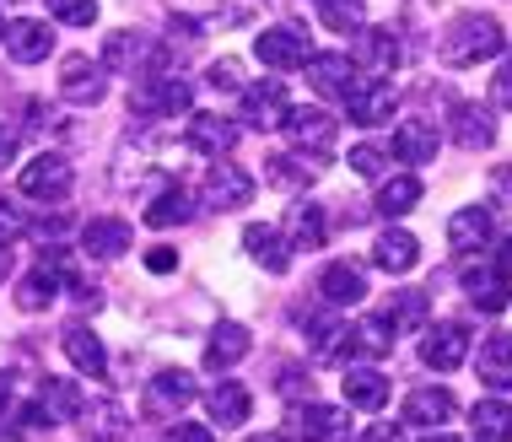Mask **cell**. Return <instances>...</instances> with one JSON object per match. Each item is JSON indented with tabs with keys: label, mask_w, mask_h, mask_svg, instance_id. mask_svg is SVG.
I'll return each instance as SVG.
<instances>
[{
	"label": "cell",
	"mask_w": 512,
	"mask_h": 442,
	"mask_svg": "<svg viewBox=\"0 0 512 442\" xmlns=\"http://www.w3.org/2000/svg\"><path fill=\"white\" fill-rule=\"evenodd\" d=\"M496 54H502V22L486 17V11H464V17L442 33V60H448L453 71H469V65L496 60Z\"/></svg>",
	"instance_id": "cell-1"
},
{
	"label": "cell",
	"mask_w": 512,
	"mask_h": 442,
	"mask_svg": "<svg viewBox=\"0 0 512 442\" xmlns=\"http://www.w3.org/2000/svg\"><path fill=\"white\" fill-rule=\"evenodd\" d=\"M340 103H345V114H351V124H362V130H378V124L394 119L399 92H394L389 76H356L351 92H345Z\"/></svg>",
	"instance_id": "cell-2"
},
{
	"label": "cell",
	"mask_w": 512,
	"mask_h": 442,
	"mask_svg": "<svg viewBox=\"0 0 512 442\" xmlns=\"http://www.w3.org/2000/svg\"><path fill=\"white\" fill-rule=\"evenodd\" d=\"M459 286H464L469 308H480V313H502V308H512V275H507V265H496V259L459 265Z\"/></svg>",
	"instance_id": "cell-3"
},
{
	"label": "cell",
	"mask_w": 512,
	"mask_h": 442,
	"mask_svg": "<svg viewBox=\"0 0 512 442\" xmlns=\"http://www.w3.org/2000/svg\"><path fill=\"white\" fill-rule=\"evenodd\" d=\"M22 195L27 200H44V205H60V200H71V189H76V173H71V162L60 157V151H44V157H33L22 168Z\"/></svg>",
	"instance_id": "cell-4"
},
{
	"label": "cell",
	"mask_w": 512,
	"mask_h": 442,
	"mask_svg": "<svg viewBox=\"0 0 512 442\" xmlns=\"http://www.w3.org/2000/svg\"><path fill=\"white\" fill-rule=\"evenodd\" d=\"M65 275H71V265H65V254L60 248H44L38 254V265L17 281V308L27 313H44L54 297H60V286H65Z\"/></svg>",
	"instance_id": "cell-5"
},
{
	"label": "cell",
	"mask_w": 512,
	"mask_h": 442,
	"mask_svg": "<svg viewBox=\"0 0 512 442\" xmlns=\"http://www.w3.org/2000/svg\"><path fill=\"white\" fill-rule=\"evenodd\" d=\"M81 399H87V394H81L71 378H44V383H38V394H33V410H27L22 432H38V426H60V421H76Z\"/></svg>",
	"instance_id": "cell-6"
},
{
	"label": "cell",
	"mask_w": 512,
	"mask_h": 442,
	"mask_svg": "<svg viewBox=\"0 0 512 442\" xmlns=\"http://www.w3.org/2000/svg\"><path fill=\"white\" fill-rule=\"evenodd\" d=\"M195 92L184 76H141L130 92V114H189Z\"/></svg>",
	"instance_id": "cell-7"
},
{
	"label": "cell",
	"mask_w": 512,
	"mask_h": 442,
	"mask_svg": "<svg viewBox=\"0 0 512 442\" xmlns=\"http://www.w3.org/2000/svg\"><path fill=\"white\" fill-rule=\"evenodd\" d=\"M254 54H259V65H270V71H302V65L313 60V38L302 33V27H265L259 33V44H254Z\"/></svg>",
	"instance_id": "cell-8"
},
{
	"label": "cell",
	"mask_w": 512,
	"mask_h": 442,
	"mask_svg": "<svg viewBox=\"0 0 512 442\" xmlns=\"http://www.w3.org/2000/svg\"><path fill=\"white\" fill-rule=\"evenodd\" d=\"M399 60H405V49H399L394 27H356L351 65L362 76H389V71H399Z\"/></svg>",
	"instance_id": "cell-9"
},
{
	"label": "cell",
	"mask_w": 512,
	"mask_h": 442,
	"mask_svg": "<svg viewBox=\"0 0 512 442\" xmlns=\"http://www.w3.org/2000/svg\"><path fill=\"white\" fill-rule=\"evenodd\" d=\"M281 130L292 135V146L297 151H313L318 162L329 157V151H335V114H329V108H286V119H281Z\"/></svg>",
	"instance_id": "cell-10"
},
{
	"label": "cell",
	"mask_w": 512,
	"mask_h": 442,
	"mask_svg": "<svg viewBox=\"0 0 512 442\" xmlns=\"http://www.w3.org/2000/svg\"><path fill=\"white\" fill-rule=\"evenodd\" d=\"M254 189L259 184L238 168V162H216L200 184V200H205V211H243V205L254 200Z\"/></svg>",
	"instance_id": "cell-11"
},
{
	"label": "cell",
	"mask_w": 512,
	"mask_h": 442,
	"mask_svg": "<svg viewBox=\"0 0 512 442\" xmlns=\"http://www.w3.org/2000/svg\"><path fill=\"white\" fill-rule=\"evenodd\" d=\"M281 119H286V87L281 81H243L238 124H248V130H275Z\"/></svg>",
	"instance_id": "cell-12"
},
{
	"label": "cell",
	"mask_w": 512,
	"mask_h": 442,
	"mask_svg": "<svg viewBox=\"0 0 512 442\" xmlns=\"http://www.w3.org/2000/svg\"><path fill=\"white\" fill-rule=\"evenodd\" d=\"M135 248V227L119 216H98L81 227V254L92 259V265H114V259H124Z\"/></svg>",
	"instance_id": "cell-13"
},
{
	"label": "cell",
	"mask_w": 512,
	"mask_h": 442,
	"mask_svg": "<svg viewBox=\"0 0 512 442\" xmlns=\"http://www.w3.org/2000/svg\"><path fill=\"white\" fill-rule=\"evenodd\" d=\"M469 329L464 324H426V335H421V362L432 367V372H459L469 362Z\"/></svg>",
	"instance_id": "cell-14"
},
{
	"label": "cell",
	"mask_w": 512,
	"mask_h": 442,
	"mask_svg": "<svg viewBox=\"0 0 512 442\" xmlns=\"http://www.w3.org/2000/svg\"><path fill=\"white\" fill-rule=\"evenodd\" d=\"M195 399H200L195 372L168 367V372H157V378H151V389H146V410H151V416H178V410H189Z\"/></svg>",
	"instance_id": "cell-15"
},
{
	"label": "cell",
	"mask_w": 512,
	"mask_h": 442,
	"mask_svg": "<svg viewBox=\"0 0 512 442\" xmlns=\"http://www.w3.org/2000/svg\"><path fill=\"white\" fill-rule=\"evenodd\" d=\"M0 44H6V54L17 65H44L54 49V27L49 22H33V17H22V22H6V33H0Z\"/></svg>",
	"instance_id": "cell-16"
},
{
	"label": "cell",
	"mask_w": 512,
	"mask_h": 442,
	"mask_svg": "<svg viewBox=\"0 0 512 442\" xmlns=\"http://www.w3.org/2000/svg\"><path fill=\"white\" fill-rule=\"evenodd\" d=\"M60 92H65V103H76V108H98L103 92H108V71L92 65L87 54H71V60L60 65Z\"/></svg>",
	"instance_id": "cell-17"
},
{
	"label": "cell",
	"mask_w": 512,
	"mask_h": 442,
	"mask_svg": "<svg viewBox=\"0 0 512 442\" xmlns=\"http://www.w3.org/2000/svg\"><path fill=\"white\" fill-rule=\"evenodd\" d=\"M318 297H324L329 308H356V302H367V265H356V259L324 265V275H318Z\"/></svg>",
	"instance_id": "cell-18"
},
{
	"label": "cell",
	"mask_w": 512,
	"mask_h": 442,
	"mask_svg": "<svg viewBox=\"0 0 512 442\" xmlns=\"http://www.w3.org/2000/svg\"><path fill=\"white\" fill-rule=\"evenodd\" d=\"M453 416H459V399H453L448 389H432V383H421V389L405 394V426H426V432H442Z\"/></svg>",
	"instance_id": "cell-19"
},
{
	"label": "cell",
	"mask_w": 512,
	"mask_h": 442,
	"mask_svg": "<svg viewBox=\"0 0 512 442\" xmlns=\"http://www.w3.org/2000/svg\"><path fill=\"white\" fill-rule=\"evenodd\" d=\"M254 351V335H248V324H238V319H221L216 329H211V340H205V372H232L243 362V356Z\"/></svg>",
	"instance_id": "cell-20"
},
{
	"label": "cell",
	"mask_w": 512,
	"mask_h": 442,
	"mask_svg": "<svg viewBox=\"0 0 512 442\" xmlns=\"http://www.w3.org/2000/svg\"><path fill=\"white\" fill-rule=\"evenodd\" d=\"M448 135L464 151H486V146H496V114L480 103H453L448 108Z\"/></svg>",
	"instance_id": "cell-21"
},
{
	"label": "cell",
	"mask_w": 512,
	"mask_h": 442,
	"mask_svg": "<svg viewBox=\"0 0 512 442\" xmlns=\"http://www.w3.org/2000/svg\"><path fill=\"white\" fill-rule=\"evenodd\" d=\"M491 238H496L491 205H464V211H453V221H448V248L453 254H480Z\"/></svg>",
	"instance_id": "cell-22"
},
{
	"label": "cell",
	"mask_w": 512,
	"mask_h": 442,
	"mask_svg": "<svg viewBox=\"0 0 512 442\" xmlns=\"http://www.w3.org/2000/svg\"><path fill=\"white\" fill-rule=\"evenodd\" d=\"M302 71H308V81H313V92H324V98H345V92H351V81L362 76L351 65V54H340V49H318L308 65H302Z\"/></svg>",
	"instance_id": "cell-23"
},
{
	"label": "cell",
	"mask_w": 512,
	"mask_h": 442,
	"mask_svg": "<svg viewBox=\"0 0 512 442\" xmlns=\"http://www.w3.org/2000/svg\"><path fill=\"white\" fill-rule=\"evenodd\" d=\"M189 146L200 151V157H227L232 146H238V119H227V114H189Z\"/></svg>",
	"instance_id": "cell-24"
},
{
	"label": "cell",
	"mask_w": 512,
	"mask_h": 442,
	"mask_svg": "<svg viewBox=\"0 0 512 442\" xmlns=\"http://www.w3.org/2000/svg\"><path fill=\"white\" fill-rule=\"evenodd\" d=\"M243 248H248V254H254L270 275H286V270H292V254H297V248L286 243V232L270 227V221H254V227L243 232Z\"/></svg>",
	"instance_id": "cell-25"
},
{
	"label": "cell",
	"mask_w": 512,
	"mask_h": 442,
	"mask_svg": "<svg viewBox=\"0 0 512 442\" xmlns=\"http://www.w3.org/2000/svg\"><path fill=\"white\" fill-rule=\"evenodd\" d=\"M394 351V329L383 324V313H367V319L345 324V356H362V362H383Z\"/></svg>",
	"instance_id": "cell-26"
},
{
	"label": "cell",
	"mask_w": 512,
	"mask_h": 442,
	"mask_svg": "<svg viewBox=\"0 0 512 442\" xmlns=\"http://www.w3.org/2000/svg\"><path fill=\"white\" fill-rule=\"evenodd\" d=\"M76 421H81V432H87L92 442H119L124 432H130V421H124V410H119L108 394H92V399H81Z\"/></svg>",
	"instance_id": "cell-27"
},
{
	"label": "cell",
	"mask_w": 512,
	"mask_h": 442,
	"mask_svg": "<svg viewBox=\"0 0 512 442\" xmlns=\"http://www.w3.org/2000/svg\"><path fill=\"white\" fill-rule=\"evenodd\" d=\"M151 60V44L135 27H119V33L103 38V71H124V76H141Z\"/></svg>",
	"instance_id": "cell-28"
},
{
	"label": "cell",
	"mask_w": 512,
	"mask_h": 442,
	"mask_svg": "<svg viewBox=\"0 0 512 442\" xmlns=\"http://www.w3.org/2000/svg\"><path fill=\"white\" fill-rule=\"evenodd\" d=\"M286 243L292 248H324L329 243V211L324 205H313V200H297L292 211H286Z\"/></svg>",
	"instance_id": "cell-29"
},
{
	"label": "cell",
	"mask_w": 512,
	"mask_h": 442,
	"mask_svg": "<svg viewBox=\"0 0 512 442\" xmlns=\"http://www.w3.org/2000/svg\"><path fill=\"white\" fill-rule=\"evenodd\" d=\"M415 259H421V243H415L405 227H383L378 238H372V265L378 270L405 275V270H415Z\"/></svg>",
	"instance_id": "cell-30"
},
{
	"label": "cell",
	"mask_w": 512,
	"mask_h": 442,
	"mask_svg": "<svg viewBox=\"0 0 512 442\" xmlns=\"http://www.w3.org/2000/svg\"><path fill=\"white\" fill-rule=\"evenodd\" d=\"M475 372H480V383H486V389H496V394L512 389V335H507V329H496V335L480 345Z\"/></svg>",
	"instance_id": "cell-31"
},
{
	"label": "cell",
	"mask_w": 512,
	"mask_h": 442,
	"mask_svg": "<svg viewBox=\"0 0 512 442\" xmlns=\"http://www.w3.org/2000/svg\"><path fill=\"white\" fill-rule=\"evenodd\" d=\"M302 442H351V410L345 405H308L302 410Z\"/></svg>",
	"instance_id": "cell-32"
},
{
	"label": "cell",
	"mask_w": 512,
	"mask_h": 442,
	"mask_svg": "<svg viewBox=\"0 0 512 442\" xmlns=\"http://www.w3.org/2000/svg\"><path fill=\"white\" fill-rule=\"evenodd\" d=\"M389 378H383V372L378 367H351V372H345V410H367V416H372V410H383V405H389Z\"/></svg>",
	"instance_id": "cell-33"
},
{
	"label": "cell",
	"mask_w": 512,
	"mask_h": 442,
	"mask_svg": "<svg viewBox=\"0 0 512 442\" xmlns=\"http://www.w3.org/2000/svg\"><path fill=\"white\" fill-rule=\"evenodd\" d=\"M383 324H389L394 335H405V329H426V324H432V297L415 292V286L394 292L389 302H383Z\"/></svg>",
	"instance_id": "cell-34"
},
{
	"label": "cell",
	"mask_w": 512,
	"mask_h": 442,
	"mask_svg": "<svg viewBox=\"0 0 512 442\" xmlns=\"http://www.w3.org/2000/svg\"><path fill=\"white\" fill-rule=\"evenodd\" d=\"M389 157H399L405 168H421V162H432V157H437V130H432V124H421V119L399 124L394 141H389Z\"/></svg>",
	"instance_id": "cell-35"
},
{
	"label": "cell",
	"mask_w": 512,
	"mask_h": 442,
	"mask_svg": "<svg viewBox=\"0 0 512 442\" xmlns=\"http://www.w3.org/2000/svg\"><path fill=\"white\" fill-rule=\"evenodd\" d=\"M60 345H65V356H71L76 372H87V378H103V372H108V351H103V340L92 335L87 324H71L60 335Z\"/></svg>",
	"instance_id": "cell-36"
},
{
	"label": "cell",
	"mask_w": 512,
	"mask_h": 442,
	"mask_svg": "<svg viewBox=\"0 0 512 442\" xmlns=\"http://www.w3.org/2000/svg\"><path fill=\"white\" fill-rule=\"evenodd\" d=\"M205 410H211V421H216V426H243V421H248V410H254V394H248L243 383L221 378L216 389L205 394Z\"/></svg>",
	"instance_id": "cell-37"
},
{
	"label": "cell",
	"mask_w": 512,
	"mask_h": 442,
	"mask_svg": "<svg viewBox=\"0 0 512 442\" xmlns=\"http://www.w3.org/2000/svg\"><path fill=\"white\" fill-rule=\"evenodd\" d=\"M415 205H421V178H410V173H399V178H383L378 184V216H410Z\"/></svg>",
	"instance_id": "cell-38"
},
{
	"label": "cell",
	"mask_w": 512,
	"mask_h": 442,
	"mask_svg": "<svg viewBox=\"0 0 512 442\" xmlns=\"http://www.w3.org/2000/svg\"><path fill=\"white\" fill-rule=\"evenodd\" d=\"M189 216H195V195L178 189V184H168L157 200L146 205V227H184Z\"/></svg>",
	"instance_id": "cell-39"
},
{
	"label": "cell",
	"mask_w": 512,
	"mask_h": 442,
	"mask_svg": "<svg viewBox=\"0 0 512 442\" xmlns=\"http://www.w3.org/2000/svg\"><path fill=\"white\" fill-rule=\"evenodd\" d=\"M469 426H475L480 442H512V405L507 399H480L469 410Z\"/></svg>",
	"instance_id": "cell-40"
},
{
	"label": "cell",
	"mask_w": 512,
	"mask_h": 442,
	"mask_svg": "<svg viewBox=\"0 0 512 442\" xmlns=\"http://www.w3.org/2000/svg\"><path fill=\"white\" fill-rule=\"evenodd\" d=\"M318 173V157H308V151H297V157H270L265 162V184L275 189H308Z\"/></svg>",
	"instance_id": "cell-41"
},
{
	"label": "cell",
	"mask_w": 512,
	"mask_h": 442,
	"mask_svg": "<svg viewBox=\"0 0 512 442\" xmlns=\"http://www.w3.org/2000/svg\"><path fill=\"white\" fill-rule=\"evenodd\" d=\"M362 17H367V0H318V22L329 33H356Z\"/></svg>",
	"instance_id": "cell-42"
},
{
	"label": "cell",
	"mask_w": 512,
	"mask_h": 442,
	"mask_svg": "<svg viewBox=\"0 0 512 442\" xmlns=\"http://www.w3.org/2000/svg\"><path fill=\"white\" fill-rule=\"evenodd\" d=\"M98 0H49V17L65 22V27H92L98 22Z\"/></svg>",
	"instance_id": "cell-43"
},
{
	"label": "cell",
	"mask_w": 512,
	"mask_h": 442,
	"mask_svg": "<svg viewBox=\"0 0 512 442\" xmlns=\"http://www.w3.org/2000/svg\"><path fill=\"white\" fill-rule=\"evenodd\" d=\"M351 168L362 178H383V168H389V151L383 146H351Z\"/></svg>",
	"instance_id": "cell-44"
},
{
	"label": "cell",
	"mask_w": 512,
	"mask_h": 442,
	"mask_svg": "<svg viewBox=\"0 0 512 442\" xmlns=\"http://www.w3.org/2000/svg\"><path fill=\"white\" fill-rule=\"evenodd\" d=\"M491 103H496V108H507V114H512V60H502V65H496V76H491Z\"/></svg>",
	"instance_id": "cell-45"
},
{
	"label": "cell",
	"mask_w": 512,
	"mask_h": 442,
	"mask_svg": "<svg viewBox=\"0 0 512 442\" xmlns=\"http://www.w3.org/2000/svg\"><path fill=\"white\" fill-rule=\"evenodd\" d=\"M205 81H211V87H232V92H243V71H238V60H216L211 71H205Z\"/></svg>",
	"instance_id": "cell-46"
},
{
	"label": "cell",
	"mask_w": 512,
	"mask_h": 442,
	"mask_svg": "<svg viewBox=\"0 0 512 442\" xmlns=\"http://www.w3.org/2000/svg\"><path fill=\"white\" fill-rule=\"evenodd\" d=\"M146 270H151V275H173V270H178V248L157 243V248L146 254Z\"/></svg>",
	"instance_id": "cell-47"
},
{
	"label": "cell",
	"mask_w": 512,
	"mask_h": 442,
	"mask_svg": "<svg viewBox=\"0 0 512 442\" xmlns=\"http://www.w3.org/2000/svg\"><path fill=\"white\" fill-rule=\"evenodd\" d=\"M491 200L496 205H512V162H502V168L491 173Z\"/></svg>",
	"instance_id": "cell-48"
},
{
	"label": "cell",
	"mask_w": 512,
	"mask_h": 442,
	"mask_svg": "<svg viewBox=\"0 0 512 442\" xmlns=\"http://www.w3.org/2000/svg\"><path fill=\"white\" fill-rule=\"evenodd\" d=\"M168 442H216V437H211V426H195V421H178L173 432H168Z\"/></svg>",
	"instance_id": "cell-49"
},
{
	"label": "cell",
	"mask_w": 512,
	"mask_h": 442,
	"mask_svg": "<svg viewBox=\"0 0 512 442\" xmlns=\"http://www.w3.org/2000/svg\"><path fill=\"white\" fill-rule=\"evenodd\" d=\"M281 394H286V399H302V394H313V383L302 378V372L286 367V372H281Z\"/></svg>",
	"instance_id": "cell-50"
},
{
	"label": "cell",
	"mask_w": 512,
	"mask_h": 442,
	"mask_svg": "<svg viewBox=\"0 0 512 442\" xmlns=\"http://www.w3.org/2000/svg\"><path fill=\"white\" fill-rule=\"evenodd\" d=\"M351 442H399V426H389V421H378V426H367V432H356Z\"/></svg>",
	"instance_id": "cell-51"
},
{
	"label": "cell",
	"mask_w": 512,
	"mask_h": 442,
	"mask_svg": "<svg viewBox=\"0 0 512 442\" xmlns=\"http://www.w3.org/2000/svg\"><path fill=\"white\" fill-rule=\"evenodd\" d=\"M11 157H17V130L0 124V168H11Z\"/></svg>",
	"instance_id": "cell-52"
},
{
	"label": "cell",
	"mask_w": 512,
	"mask_h": 442,
	"mask_svg": "<svg viewBox=\"0 0 512 442\" xmlns=\"http://www.w3.org/2000/svg\"><path fill=\"white\" fill-rule=\"evenodd\" d=\"M6 405H11V378L0 372V416H6Z\"/></svg>",
	"instance_id": "cell-53"
},
{
	"label": "cell",
	"mask_w": 512,
	"mask_h": 442,
	"mask_svg": "<svg viewBox=\"0 0 512 442\" xmlns=\"http://www.w3.org/2000/svg\"><path fill=\"white\" fill-rule=\"evenodd\" d=\"M243 442H292L286 432H259V437H243Z\"/></svg>",
	"instance_id": "cell-54"
},
{
	"label": "cell",
	"mask_w": 512,
	"mask_h": 442,
	"mask_svg": "<svg viewBox=\"0 0 512 442\" xmlns=\"http://www.w3.org/2000/svg\"><path fill=\"white\" fill-rule=\"evenodd\" d=\"M496 265H507V270H512V232L502 238V259H496Z\"/></svg>",
	"instance_id": "cell-55"
},
{
	"label": "cell",
	"mask_w": 512,
	"mask_h": 442,
	"mask_svg": "<svg viewBox=\"0 0 512 442\" xmlns=\"http://www.w3.org/2000/svg\"><path fill=\"white\" fill-rule=\"evenodd\" d=\"M426 442H448V437H426Z\"/></svg>",
	"instance_id": "cell-56"
},
{
	"label": "cell",
	"mask_w": 512,
	"mask_h": 442,
	"mask_svg": "<svg viewBox=\"0 0 512 442\" xmlns=\"http://www.w3.org/2000/svg\"><path fill=\"white\" fill-rule=\"evenodd\" d=\"M0 33H6V17H0Z\"/></svg>",
	"instance_id": "cell-57"
},
{
	"label": "cell",
	"mask_w": 512,
	"mask_h": 442,
	"mask_svg": "<svg viewBox=\"0 0 512 442\" xmlns=\"http://www.w3.org/2000/svg\"><path fill=\"white\" fill-rule=\"evenodd\" d=\"M475 442H480V437H475Z\"/></svg>",
	"instance_id": "cell-58"
}]
</instances>
